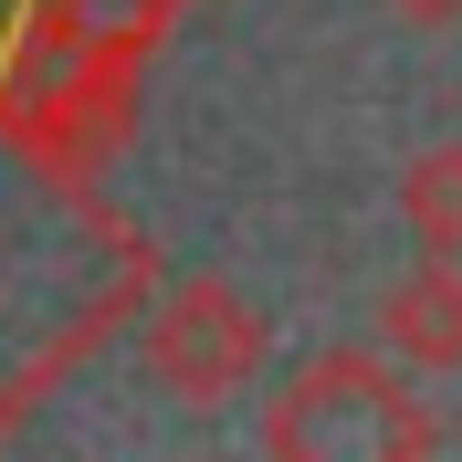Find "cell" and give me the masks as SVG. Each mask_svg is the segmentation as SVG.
Instances as JSON below:
<instances>
[{
  "instance_id": "6da1fadb",
  "label": "cell",
  "mask_w": 462,
  "mask_h": 462,
  "mask_svg": "<svg viewBox=\"0 0 462 462\" xmlns=\"http://www.w3.org/2000/svg\"><path fill=\"white\" fill-rule=\"evenodd\" d=\"M263 441L284 462H431L441 420L420 410L400 357H357V346H326L294 368V389L273 400Z\"/></svg>"
},
{
  "instance_id": "7a4b0ae2",
  "label": "cell",
  "mask_w": 462,
  "mask_h": 462,
  "mask_svg": "<svg viewBox=\"0 0 462 462\" xmlns=\"http://www.w3.org/2000/svg\"><path fill=\"white\" fill-rule=\"evenodd\" d=\"M147 368L169 378L179 400H231V389H253L263 368V316L221 273H189V284L158 294V316H147Z\"/></svg>"
},
{
  "instance_id": "3957f363",
  "label": "cell",
  "mask_w": 462,
  "mask_h": 462,
  "mask_svg": "<svg viewBox=\"0 0 462 462\" xmlns=\"http://www.w3.org/2000/svg\"><path fill=\"white\" fill-rule=\"evenodd\" d=\"M378 346H389L410 378L462 368V263H441V253L410 263L400 284L378 294Z\"/></svg>"
},
{
  "instance_id": "277c9868",
  "label": "cell",
  "mask_w": 462,
  "mask_h": 462,
  "mask_svg": "<svg viewBox=\"0 0 462 462\" xmlns=\"http://www.w3.org/2000/svg\"><path fill=\"white\" fill-rule=\"evenodd\" d=\"M400 221H410L420 253L462 263V147H431V158L400 169Z\"/></svg>"
},
{
  "instance_id": "5b68a950",
  "label": "cell",
  "mask_w": 462,
  "mask_h": 462,
  "mask_svg": "<svg viewBox=\"0 0 462 462\" xmlns=\"http://www.w3.org/2000/svg\"><path fill=\"white\" fill-rule=\"evenodd\" d=\"M410 22H462V0H400Z\"/></svg>"
}]
</instances>
